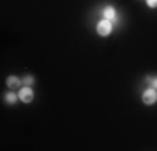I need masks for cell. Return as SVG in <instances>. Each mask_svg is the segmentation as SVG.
<instances>
[{
	"label": "cell",
	"mask_w": 157,
	"mask_h": 151,
	"mask_svg": "<svg viewBox=\"0 0 157 151\" xmlns=\"http://www.w3.org/2000/svg\"><path fill=\"white\" fill-rule=\"evenodd\" d=\"M112 32V22L107 20V18H102V20L97 22V34L100 37H107Z\"/></svg>",
	"instance_id": "1"
},
{
	"label": "cell",
	"mask_w": 157,
	"mask_h": 151,
	"mask_svg": "<svg viewBox=\"0 0 157 151\" xmlns=\"http://www.w3.org/2000/svg\"><path fill=\"white\" fill-rule=\"evenodd\" d=\"M142 103L147 104V106H152L157 103V89L154 88H149L142 92Z\"/></svg>",
	"instance_id": "2"
},
{
	"label": "cell",
	"mask_w": 157,
	"mask_h": 151,
	"mask_svg": "<svg viewBox=\"0 0 157 151\" xmlns=\"http://www.w3.org/2000/svg\"><path fill=\"white\" fill-rule=\"evenodd\" d=\"M18 97H20L22 103H32L33 101V89L30 86H24L18 91Z\"/></svg>",
	"instance_id": "3"
},
{
	"label": "cell",
	"mask_w": 157,
	"mask_h": 151,
	"mask_svg": "<svg viewBox=\"0 0 157 151\" xmlns=\"http://www.w3.org/2000/svg\"><path fill=\"white\" fill-rule=\"evenodd\" d=\"M102 15H104V18H107V20H110V22L117 18V12H115V9L112 5H107L105 9H104Z\"/></svg>",
	"instance_id": "4"
},
{
	"label": "cell",
	"mask_w": 157,
	"mask_h": 151,
	"mask_svg": "<svg viewBox=\"0 0 157 151\" xmlns=\"http://www.w3.org/2000/svg\"><path fill=\"white\" fill-rule=\"evenodd\" d=\"M5 82H7V86H9L10 89H12V88H18V86L22 84V79H18L17 76H9Z\"/></svg>",
	"instance_id": "5"
},
{
	"label": "cell",
	"mask_w": 157,
	"mask_h": 151,
	"mask_svg": "<svg viewBox=\"0 0 157 151\" xmlns=\"http://www.w3.org/2000/svg\"><path fill=\"white\" fill-rule=\"evenodd\" d=\"M3 99H5L7 104H15L17 99H20V97H18V94H15V92H12V91H10V92L5 94V97H3Z\"/></svg>",
	"instance_id": "6"
},
{
	"label": "cell",
	"mask_w": 157,
	"mask_h": 151,
	"mask_svg": "<svg viewBox=\"0 0 157 151\" xmlns=\"http://www.w3.org/2000/svg\"><path fill=\"white\" fill-rule=\"evenodd\" d=\"M22 82H24V86H32L33 82H35V77H33V76H25L24 79H22Z\"/></svg>",
	"instance_id": "7"
},
{
	"label": "cell",
	"mask_w": 157,
	"mask_h": 151,
	"mask_svg": "<svg viewBox=\"0 0 157 151\" xmlns=\"http://www.w3.org/2000/svg\"><path fill=\"white\" fill-rule=\"evenodd\" d=\"M145 82H147V84H151V88L157 89V76H155V77H151V76H147V77H145Z\"/></svg>",
	"instance_id": "8"
},
{
	"label": "cell",
	"mask_w": 157,
	"mask_h": 151,
	"mask_svg": "<svg viewBox=\"0 0 157 151\" xmlns=\"http://www.w3.org/2000/svg\"><path fill=\"white\" fill-rule=\"evenodd\" d=\"M145 2H147V5L151 7V9H155L157 7V0H145Z\"/></svg>",
	"instance_id": "9"
}]
</instances>
